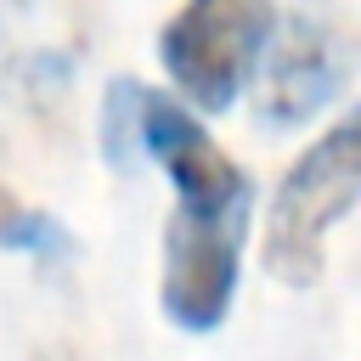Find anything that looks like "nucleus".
Returning a JSON list of instances; mask_svg holds the SVG:
<instances>
[{
  "instance_id": "obj_1",
  "label": "nucleus",
  "mask_w": 361,
  "mask_h": 361,
  "mask_svg": "<svg viewBox=\"0 0 361 361\" xmlns=\"http://www.w3.org/2000/svg\"><path fill=\"white\" fill-rule=\"evenodd\" d=\"M361 203V102L282 175L265 214V271L310 288L327 259V231Z\"/></svg>"
},
{
  "instance_id": "obj_3",
  "label": "nucleus",
  "mask_w": 361,
  "mask_h": 361,
  "mask_svg": "<svg viewBox=\"0 0 361 361\" xmlns=\"http://www.w3.org/2000/svg\"><path fill=\"white\" fill-rule=\"evenodd\" d=\"M248 209H175L164 220V271H158V305L180 333H214L231 316L243 243H248Z\"/></svg>"
},
{
  "instance_id": "obj_7",
  "label": "nucleus",
  "mask_w": 361,
  "mask_h": 361,
  "mask_svg": "<svg viewBox=\"0 0 361 361\" xmlns=\"http://www.w3.org/2000/svg\"><path fill=\"white\" fill-rule=\"evenodd\" d=\"M141 96H147V85H135V79L107 85V102H102V152H107V164H130V152L141 147Z\"/></svg>"
},
{
  "instance_id": "obj_6",
  "label": "nucleus",
  "mask_w": 361,
  "mask_h": 361,
  "mask_svg": "<svg viewBox=\"0 0 361 361\" xmlns=\"http://www.w3.org/2000/svg\"><path fill=\"white\" fill-rule=\"evenodd\" d=\"M0 248H6V254L62 259V254L73 248V237H68V226H62L56 214L28 209V203H17V197H6V192H0Z\"/></svg>"
},
{
  "instance_id": "obj_4",
  "label": "nucleus",
  "mask_w": 361,
  "mask_h": 361,
  "mask_svg": "<svg viewBox=\"0 0 361 361\" xmlns=\"http://www.w3.org/2000/svg\"><path fill=\"white\" fill-rule=\"evenodd\" d=\"M141 152H152L158 169L169 175L175 209L254 203V180L214 147V135L197 124V113L175 96H158V90L141 96Z\"/></svg>"
},
{
  "instance_id": "obj_2",
  "label": "nucleus",
  "mask_w": 361,
  "mask_h": 361,
  "mask_svg": "<svg viewBox=\"0 0 361 361\" xmlns=\"http://www.w3.org/2000/svg\"><path fill=\"white\" fill-rule=\"evenodd\" d=\"M271 39L276 0H186L158 34V62L186 107L226 113L254 79Z\"/></svg>"
},
{
  "instance_id": "obj_5",
  "label": "nucleus",
  "mask_w": 361,
  "mask_h": 361,
  "mask_svg": "<svg viewBox=\"0 0 361 361\" xmlns=\"http://www.w3.org/2000/svg\"><path fill=\"white\" fill-rule=\"evenodd\" d=\"M350 79V45L344 23L322 11H293L282 34L271 39V62L259 79V107L271 124H305L316 118Z\"/></svg>"
}]
</instances>
